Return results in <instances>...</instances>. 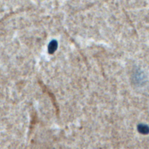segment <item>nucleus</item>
Segmentation results:
<instances>
[{"mask_svg":"<svg viewBox=\"0 0 149 149\" xmlns=\"http://www.w3.org/2000/svg\"><path fill=\"white\" fill-rule=\"evenodd\" d=\"M57 47V44L55 41H52L49 45V50L51 52H54Z\"/></svg>","mask_w":149,"mask_h":149,"instance_id":"obj_2","label":"nucleus"},{"mask_svg":"<svg viewBox=\"0 0 149 149\" xmlns=\"http://www.w3.org/2000/svg\"><path fill=\"white\" fill-rule=\"evenodd\" d=\"M137 130L143 134H147L149 133V127L144 124L139 125L137 126Z\"/></svg>","mask_w":149,"mask_h":149,"instance_id":"obj_1","label":"nucleus"}]
</instances>
